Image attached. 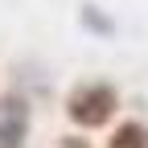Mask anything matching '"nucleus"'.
<instances>
[{
  "instance_id": "f257e3e1",
  "label": "nucleus",
  "mask_w": 148,
  "mask_h": 148,
  "mask_svg": "<svg viewBox=\"0 0 148 148\" xmlns=\"http://www.w3.org/2000/svg\"><path fill=\"white\" fill-rule=\"evenodd\" d=\"M115 107H119L115 86H107V82H82V86L70 90L66 115L78 123V127H103L111 115H115Z\"/></svg>"
},
{
  "instance_id": "f03ea898",
  "label": "nucleus",
  "mask_w": 148,
  "mask_h": 148,
  "mask_svg": "<svg viewBox=\"0 0 148 148\" xmlns=\"http://www.w3.org/2000/svg\"><path fill=\"white\" fill-rule=\"evenodd\" d=\"M33 127V107L21 90H4L0 95V148H25Z\"/></svg>"
},
{
  "instance_id": "7ed1b4c3",
  "label": "nucleus",
  "mask_w": 148,
  "mask_h": 148,
  "mask_svg": "<svg viewBox=\"0 0 148 148\" xmlns=\"http://www.w3.org/2000/svg\"><path fill=\"white\" fill-rule=\"evenodd\" d=\"M107 148H148V127L144 123H119L115 132H111V140H107Z\"/></svg>"
}]
</instances>
